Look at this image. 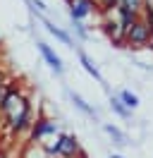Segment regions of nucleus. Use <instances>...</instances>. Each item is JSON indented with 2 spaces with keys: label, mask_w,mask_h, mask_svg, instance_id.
<instances>
[{
  "label": "nucleus",
  "mask_w": 153,
  "mask_h": 158,
  "mask_svg": "<svg viewBox=\"0 0 153 158\" xmlns=\"http://www.w3.org/2000/svg\"><path fill=\"white\" fill-rule=\"evenodd\" d=\"M0 113L7 118V125L12 129V134H19V132L31 127V106L14 86L5 89V96L0 101Z\"/></svg>",
  "instance_id": "f257e3e1"
},
{
  "label": "nucleus",
  "mask_w": 153,
  "mask_h": 158,
  "mask_svg": "<svg viewBox=\"0 0 153 158\" xmlns=\"http://www.w3.org/2000/svg\"><path fill=\"white\" fill-rule=\"evenodd\" d=\"M151 39H153V31H151V24L146 22V17H139L124 31V43L132 46V48H141L146 43H151Z\"/></svg>",
  "instance_id": "f03ea898"
},
{
  "label": "nucleus",
  "mask_w": 153,
  "mask_h": 158,
  "mask_svg": "<svg viewBox=\"0 0 153 158\" xmlns=\"http://www.w3.org/2000/svg\"><path fill=\"white\" fill-rule=\"evenodd\" d=\"M48 156H60V158H74L79 153V141L72 134H60L53 146H46Z\"/></svg>",
  "instance_id": "7ed1b4c3"
},
{
  "label": "nucleus",
  "mask_w": 153,
  "mask_h": 158,
  "mask_svg": "<svg viewBox=\"0 0 153 158\" xmlns=\"http://www.w3.org/2000/svg\"><path fill=\"white\" fill-rule=\"evenodd\" d=\"M67 5H69V17L74 22H81L84 17H89L96 10L93 0H67Z\"/></svg>",
  "instance_id": "20e7f679"
},
{
  "label": "nucleus",
  "mask_w": 153,
  "mask_h": 158,
  "mask_svg": "<svg viewBox=\"0 0 153 158\" xmlns=\"http://www.w3.org/2000/svg\"><path fill=\"white\" fill-rule=\"evenodd\" d=\"M103 31L108 34V39L113 41L115 46H124V29H122V24H120V19H105Z\"/></svg>",
  "instance_id": "39448f33"
},
{
  "label": "nucleus",
  "mask_w": 153,
  "mask_h": 158,
  "mask_svg": "<svg viewBox=\"0 0 153 158\" xmlns=\"http://www.w3.org/2000/svg\"><path fill=\"white\" fill-rule=\"evenodd\" d=\"M38 53H41V55H43V60H46L48 65H50V67L55 69V74H62V60H60V55H57L55 50L50 48V46H48V43H43V41H38Z\"/></svg>",
  "instance_id": "423d86ee"
},
{
  "label": "nucleus",
  "mask_w": 153,
  "mask_h": 158,
  "mask_svg": "<svg viewBox=\"0 0 153 158\" xmlns=\"http://www.w3.org/2000/svg\"><path fill=\"white\" fill-rule=\"evenodd\" d=\"M55 132H57V125L50 122V120H46V118L31 122V139H34V141L41 139V137H46V134H55Z\"/></svg>",
  "instance_id": "0eeeda50"
},
{
  "label": "nucleus",
  "mask_w": 153,
  "mask_h": 158,
  "mask_svg": "<svg viewBox=\"0 0 153 158\" xmlns=\"http://www.w3.org/2000/svg\"><path fill=\"white\" fill-rule=\"evenodd\" d=\"M76 53H79V62L84 65V69H86V72H89V74H91V77H93L96 81H103V77H101V72H98V67L93 65V60L89 58V55H86V53H84L81 48L76 50Z\"/></svg>",
  "instance_id": "6e6552de"
},
{
  "label": "nucleus",
  "mask_w": 153,
  "mask_h": 158,
  "mask_svg": "<svg viewBox=\"0 0 153 158\" xmlns=\"http://www.w3.org/2000/svg\"><path fill=\"white\" fill-rule=\"evenodd\" d=\"M43 27H46V29H48V34H53V36H55L57 41H62L65 46H72V36H69L67 31H62V29H60V27H55L53 22L43 19Z\"/></svg>",
  "instance_id": "1a4fd4ad"
},
{
  "label": "nucleus",
  "mask_w": 153,
  "mask_h": 158,
  "mask_svg": "<svg viewBox=\"0 0 153 158\" xmlns=\"http://www.w3.org/2000/svg\"><path fill=\"white\" fill-rule=\"evenodd\" d=\"M69 98H72V103H74V106H76L79 110H81V113H86L89 118H96V110L91 108V106H89V103H86V101L81 98L79 94H74V91H69Z\"/></svg>",
  "instance_id": "9d476101"
},
{
  "label": "nucleus",
  "mask_w": 153,
  "mask_h": 158,
  "mask_svg": "<svg viewBox=\"0 0 153 158\" xmlns=\"http://www.w3.org/2000/svg\"><path fill=\"white\" fill-rule=\"evenodd\" d=\"M117 7H120V10H127V12H134V15H141L143 0H120Z\"/></svg>",
  "instance_id": "9b49d317"
},
{
  "label": "nucleus",
  "mask_w": 153,
  "mask_h": 158,
  "mask_svg": "<svg viewBox=\"0 0 153 158\" xmlns=\"http://www.w3.org/2000/svg\"><path fill=\"white\" fill-rule=\"evenodd\" d=\"M120 101H122V106L127 110H134L139 106V98H136V94H132V91H122V94H120Z\"/></svg>",
  "instance_id": "f8f14e48"
},
{
  "label": "nucleus",
  "mask_w": 153,
  "mask_h": 158,
  "mask_svg": "<svg viewBox=\"0 0 153 158\" xmlns=\"http://www.w3.org/2000/svg\"><path fill=\"white\" fill-rule=\"evenodd\" d=\"M93 2L101 12H113V10H117V2L120 0H93Z\"/></svg>",
  "instance_id": "ddd939ff"
},
{
  "label": "nucleus",
  "mask_w": 153,
  "mask_h": 158,
  "mask_svg": "<svg viewBox=\"0 0 153 158\" xmlns=\"http://www.w3.org/2000/svg\"><path fill=\"white\" fill-rule=\"evenodd\" d=\"M110 108H113L120 118H129V110L122 106V101H120V98H110Z\"/></svg>",
  "instance_id": "4468645a"
},
{
  "label": "nucleus",
  "mask_w": 153,
  "mask_h": 158,
  "mask_svg": "<svg viewBox=\"0 0 153 158\" xmlns=\"http://www.w3.org/2000/svg\"><path fill=\"white\" fill-rule=\"evenodd\" d=\"M105 132H108V134H110V137H113L117 144H127V137H124V134H122L117 127H113V125H105Z\"/></svg>",
  "instance_id": "2eb2a0df"
},
{
  "label": "nucleus",
  "mask_w": 153,
  "mask_h": 158,
  "mask_svg": "<svg viewBox=\"0 0 153 158\" xmlns=\"http://www.w3.org/2000/svg\"><path fill=\"white\" fill-rule=\"evenodd\" d=\"M31 5H34L41 15H46V12H48V7H46V2H43V0H31Z\"/></svg>",
  "instance_id": "dca6fc26"
},
{
  "label": "nucleus",
  "mask_w": 153,
  "mask_h": 158,
  "mask_svg": "<svg viewBox=\"0 0 153 158\" xmlns=\"http://www.w3.org/2000/svg\"><path fill=\"white\" fill-rule=\"evenodd\" d=\"M5 89H7V84L2 81V74H0V101H2V96H5Z\"/></svg>",
  "instance_id": "f3484780"
},
{
  "label": "nucleus",
  "mask_w": 153,
  "mask_h": 158,
  "mask_svg": "<svg viewBox=\"0 0 153 158\" xmlns=\"http://www.w3.org/2000/svg\"><path fill=\"white\" fill-rule=\"evenodd\" d=\"M0 158H7V156H5V153H2V151H0Z\"/></svg>",
  "instance_id": "a211bd4d"
},
{
  "label": "nucleus",
  "mask_w": 153,
  "mask_h": 158,
  "mask_svg": "<svg viewBox=\"0 0 153 158\" xmlns=\"http://www.w3.org/2000/svg\"><path fill=\"white\" fill-rule=\"evenodd\" d=\"M113 158H122V156H117V153H115V156H113Z\"/></svg>",
  "instance_id": "6ab92c4d"
}]
</instances>
